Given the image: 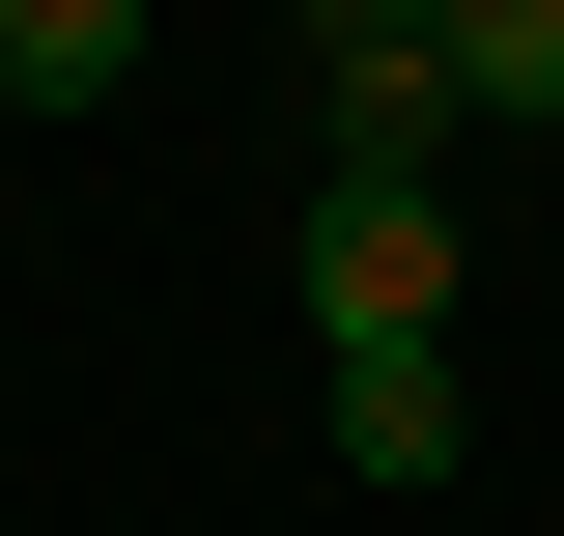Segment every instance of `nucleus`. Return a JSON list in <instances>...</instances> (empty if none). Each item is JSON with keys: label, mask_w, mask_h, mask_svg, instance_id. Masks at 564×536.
Masks as SVG:
<instances>
[{"label": "nucleus", "mask_w": 564, "mask_h": 536, "mask_svg": "<svg viewBox=\"0 0 564 536\" xmlns=\"http://www.w3.org/2000/svg\"><path fill=\"white\" fill-rule=\"evenodd\" d=\"M452 141H564V0H452Z\"/></svg>", "instance_id": "nucleus-3"}, {"label": "nucleus", "mask_w": 564, "mask_h": 536, "mask_svg": "<svg viewBox=\"0 0 564 536\" xmlns=\"http://www.w3.org/2000/svg\"><path fill=\"white\" fill-rule=\"evenodd\" d=\"M0 85H29V114H113L141 85V0H0Z\"/></svg>", "instance_id": "nucleus-4"}, {"label": "nucleus", "mask_w": 564, "mask_h": 536, "mask_svg": "<svg viewBox=\"0 0 564 536\" xmlns=\"http://www.w3.org/2000/svg\"><path fill=\"white\" fill-rule=\"evenodd\" d=\"M452 452H480V396H452V339H367V367H339V480H395V508H423Z\"/></svg>", "instance_id": "nucleus-2"}, {"label": "nucleus", "mask_w": 564, "mask_h": 536, "mask_svg": "<svg viewBox=\"0 0 564 536\" xmlns=\"http://www.w3.org/2000/svg\"><path fill=\"white\" fill-rule=\"evenodd\" d=\"M282 282H311V339H452V141H339L311 170V226H282Z\"/></svg>", "instance_id": "nucleus-1"}]
</instances>
